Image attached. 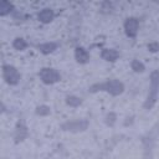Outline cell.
<instances>
[{
	"label": "cell",
	"mask_w": 159,
	"mask_h": 159,
	"mask_svg": "<svg viewBox=\"0 0 159 159\" xmlns=\"http://www.w3.org/2000/svg\"><path fill=\"white\" fill-rule=\"evenodd\" d=\"M75 58L80 63H87L89 60V53L83 47H76L75 50Z\"/></svg>",
	"instance_id": "obj_9"
},
{
	"label": "cell",
	"mask_w": 159,
	"mask_h": 159,
	"mask_svg": "<svg viewBox=\"0 0 159 159\" xmlns=\"http://www.w3.org/2000/svg\"><path fill=\"white\" fill-rule=\"evenodd\" d=\"M148 50L150 52H158L159 51V42H150V43H148Z\"/></svg>",
	"instance_id": "obj_17"
},
{
	"label": "cell",
	"mask_w": 159,
	"mask_h": 159,
	"mask_svg": "<svg viewBox=\"0 0 159 159\" xmlns=\"http://www.w3.org/2000/svg\"><path fill=\"white\" fill-rule=\"evenodd\" d=\"M139 29V21L135 17H128L124 21V31L128 37H135Z\"/></svg>",
	"instance_id": "obj_6"
},
{
	"label": "cell",
	"mask_w": 159,
	"mask_h": 159,
	"mask_svg": "<svg viewBox=\"0 0 159 159\" xmlns=\"http://www.w3.org/2000/svg\"><path fill=\"white\" fill-rule=\"evenodd\" d=\"M66 103L71 107H77L81 104V98L76 97V96H67L66 97Z\"/></svg>",
	"instance_id": "obj_15"
},
{
	"label": "cell",
	"mask_w": 159,
	"mask_h": 159,
	"mask_svg": "<svg viewBox=\"0 0 159 159\" xmlns=\"http://www.w3.org/2000/svg\"><path fill=\"white\" fill-rule=\"evenodd\" d=\"M37 47H39V50H40L42 53L47 55V53L53 52V51L57 48V43H56V42H45V43L39 45Z\"/></svg>",
	"instance_id": "obj_11"
},
{
	"label": "cell",
	"mask_w": 159,
	"mask_h": 159,
	"mask_svg": "<svg viewBox=\"0 0 159 159\" xmlns=\"http://www.w3.org/2000/svg\"><path fill=\"white\" fill-rule=\"evenodd\" d=\"M101 57L108 62H114L119 57V52L114 48H103L101 52Z\"/></svg>",
	"instance_id": "obj_8"
},
{
	"label": "cell",
	"mask_w": 159,
	"mask_h": 159,
	"mask_svg": "<svg viewBox=\"0 0 159 159\" xmlns=\"http://www.w3.org/2000/svg\"><path fill=\"white\" fill-rule=\"evenodd\" d=\"M12 46H14L15 50L22 51V50H25V48L27 47V42H26L24 39H21V37H16V39L14 40V42H12Z\"/></svg>",
	"instance_id": "obj_13"
},
{
	"label": "cell",
	"mask_w": 159,
	"mask_h": 159,
	"mask_svg": "<svg viewBox=\"0 0 159 159\" xmlns=\"http://www.w3.org/2000/svg\"><path fill=\"white\" fill-rule=\"evenodd\" d=\"M53 17H55V12H53L51 9H48V7L42 9V10L37 14V19H39V21H41L42 24H48V22H51V21L53 20Z\"/></svg>",
	"instance_id": "obj_7"
},
{
	"label": "cell",
	"mask_w": 159,
	"mask_h": 159,
	"mask_svg": "<svg viewBox=\"0 0 159 159\" xmlns=\"http://www.w3.org/2000/svg\"><path fill=\"white\" fill-rule=\"evenodd\" d=\"M158 92H159V71L155 70L150 75V87H149V93L147 97V101L144 103L145 109H150L158 98Z\"/></svg>",
	"instance_id": "obj_2"
},
{
	"label": "cell",
	"mask_w": 159,
	"mask_h": 159,
	"mask_svg": "<svg viewBox=\"0 0 159 159\" xmlns=\"http://www.w3.org/2000/svg\"><path fill=\"white\" fill-rule=\"evenodd\" d=\"M12 10H14V5L11 2L5 1V0L0 2V15L1 16H5V15L10 14Z\"/></svg>",
	"instance_id": "obj_12"
},
{
	"label": "cell",
	"mask_w": 159,
	"mask_h": 159,
	"mask_svg": "<svg viewBox=\"0 0 159 159\" xmlns=\"http://www.w3.org/2000/svg\"><path fill=\"white\" fill-rule=\"evenodd\" d=\"M91 92H97V91H106L113 96H118L123 93L124 91V84L119 80H108L102 83H96L89 88Z\"/></svg>",
	"instance_id": "obj_1"
},
{
	"label": "cell",
	"mask_w": 159,
	"mask_h": 159,
	"mask_svg": "<svg viewBox=\"0 0 159 159\" xmlns=\"http://www.w3.org/2000/svg\"><path fill=\"white\" fill-rule=\"evenodd\" d=\"M27 135V128H26V125L22 123V122H19V124H17V127H16V129H15V140L16 142H20V140H22V139H25V137Z\"/></svg>",
	"instance_id": "obj_10"
},
{
	"label": "cell",
	"mask_w": 159,
	"mask_h": 159,
	"mask_svg": "<svg viewBox=\"0 0 159 159\" xmlns=\"http://www.w3.org/2000/svg\"><path fill=\"white\" fill-rule=\"evenodd\" d=\"M114 122H116V114H114V113H109V114L107 116V118H106V123H107L108 125H113Z\"/></svg>",
	"instance_id": "obj_18"
},
{
	"label": "cell",
	"mask_w": 159,
	"mask_h": 159,
	"mask_svg": "<svg viewBox=\"0 0 159 159\" xmlns=\"http://www.w3.org/2000/svg\"><path fill=\"white\" fill-rule=\"evenodd\" d=\"M2 77L9 84H17L20 81V73L19 71L10 65H4L2 67Z\"/></svg>",
	"instance_id": "obj_4"
},
{
	"label": "cell",
	"mask_w": 159,
	"mask_h": 159,
	"mask_svg": "<svg viewBox=\"0 0 159 159\" xmlns=\"http://www.w3.org/2000/svg\"><path fill=\"white\" fill-rule=\"evenodd\" d=\"M87 127H88V120L86 119L70 120L62 124V129L68 130V132H82V130H86Z\"/></svg>",
	"instance_id": "obj_5"
},
{
	"label": "cell",
	"mask_w": 159,
	"mask_h": 159,
	"mask_svg": "<svg viewBox=\"0 0 159 159\" xmlns=\"http://www.w3.org/2000/svg\"><path fill=\"white\" fill-rule=\"evenodd\" d=\"M41 81L45 83V84H53L56 82H58L61 80V76L60 73L55 70V68H50V67H45L40 71L39 73Z\"/></svg>",
	"instance_id": "obj_3"
},
{
	"label": "cell",
	"mask_w": 159,
	"mask_h": 159,
	"mask_svg": "<svg viewBox=\"0 0 159 159\" xmlns=\"http://www.w3.org/2000/svg\"><path fill=\"white\" fill-rule=\"evenodd\" d=\"M130 67H132V70H133L134 72H143V71L145 70L144 63L140 62L139 60H133V61L130 62Z\"/></svg>",
	"instance_id": "obj_14"
},
{
	"label": "cell",
	"mask_w": 159,
	"mask_h": 159,
	"mask_svg": "<svg viewBox=\"0 0 159 159\" xmlns=\"http://www.w3.org/2000/svg\"><path fill=\"white\" fill-rule=\"evenodd\" d=\"M50 112H51V109L47 106H40L36 108V114H39V116H47V114H50Z\"/></svg>",
	"instance_id": "obj_16"
}]
</instances>
